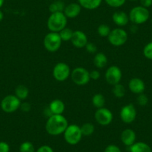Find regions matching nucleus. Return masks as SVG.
Here are the masks:
<instances>
[{
  "label": "nucleus",
  "mask_w": 152,
  "mask_h": 152,
  "mask_svg": "<svg viewBox=\"0 0 152 152\" xmlns=\"http://www.w3.org/2000/svg\"><path fill=\"white\" fill-rule=\"evenodd\" d=\"M120 138L121 141L125 145L130 147L136 142L137 135L134 130L131 129V128H127L122 131Z\"/></svg>",
  "instance_id": "nucleus-15"
},
{
  "label": "nucleus",
  "mask_w": 152,
  "mask_h": 152,
  "mask_svg": "<svg viewBox=\"0 0 152 152\" xmlns=\"http://www.w3.org/2000/svg\"><path fill=\"white\" fill-rule=\"evenodd\" d=\"M73 31H72V29H70L69 28L67 27L62 29V30L59 32L60 37H61L62 41L68 42L69 41V40H71V38L73 34Z\"/></svg>",
  "instance_id": "nucleus-25"
},
{
  "label": "nucleus",
  "mask_w": 152,
  "mask_h": 152,
  "mask_svg": "<svg viewBox=\"0 0 152 152\" xmlns=\"http://www.w3.org/2000/svg\"><path fill=\"white\" fill-rule=\"evenodd\" d=\"M129 20L134 25H141L146 23L150 17L148 8L142 6H136L130 11Z\"/></svg>",
  "instance_id": "nucleus-4"
},
{
  "label": "nucleus",
  "mask_w": 152,
  "mask_h": 152,
  "mask_svg": "<svg viewBox=\"0 0 152 152\" xmlns=\"http://www.w3.org/2000/svg\"><path fill=\"white\" fill-rule=\"evenodd\" d=\"M105 80L110 85L119 84L122 80V72L121 69L117 66H110L105 72Z\"/></svg>",
  "instance_id": "nucleus-10"
},
{
  "label": "nucleus",
  "mask_w": 152,
  "mask_h": 152,
  "mask_svg": "<svg viewBox=\"0 0 152 152\" xmlns=\"http://www.w3.org/2000/svg\"><path fill=\"white\" fill-rule=\"evenodd\" d=\"M128 33L124 29L117 28L111 30L108 35L107 39L109 43L113 46H122L128 40Z\"/></svg>",
  "instance_id": "nucleus-7"
},
{
  "label": "nucleus",
  "mask_w": 152,
  "mask_h": 152,
  "mask_svg": "<svg viewBox=\"0 0 152 152\" xmlns=\"http://www.w3.org/2000/svg\"><path fill=\"white\" fill-rule=\"evenodd\" d=\"M81 131L83 136L89 137L91 136L95 131V126L91 122H86L81 126Z\"/></svg>",
  "instance_id": "nucleus-24"
},
{
  "label": "nucleus",
  "mask_w": 152,
  "mask_h": 152,
  "mask_svg": "<svg viewBox=\"0 0 152 152\" xmlns=\"http://www.w3.org/2000/svg\"><path fill=\"white\" fill-rule=\"evenodd\" d=\"M113 93L115 97L119 98V99L124 97L125 96V87L122 84H121L120 83L114 85L113 88Z\"/></svg>",
  "instance_id": "nucleus-26"
},
{
  "label": "nucleus",
  "mask_w": 152,
  "mask_h": 152,
  "mask_svg": "<svg viewBox=\"0 0 152 152\" xmlns=\"http://www.w3.org/2000/svg\"><path fill=\"white\" fill-rule=\"evenodd\" d=\"M3 18H4V14H3V12H2V11L0 10V22L3 20Z\"/></svg>",
  "instance_id": "nucleus-40"
},
{
  "label": "nucleus",
  "mask_w": 152,
  "mask_h": 152,
  "mask_svg": "<svg viewBox=\"0 0 152 152\" xmlns=\"http://www.w3.org/2000/svg\"><path fill=\"white\" fill-rule=\"evenodd\" d=\"M52 75L56 81H64L68 79L71 75V69L68 64L64 62L58 63L54 66L52 70Z\"/></svg>",
  "instance_id": "nucleus-9"
},
{
  "label": "nucleus",
  "mask_w": 152,
  "mask_h": 152,
  "mask_svg": "<svg viewBox=\"0 0 152 152\" xmlns=\"http://www.w3.org/2000/svg\"><path fill=\"white\" fill-rule=\"evenodd\" d=\"M113 119V113L106 107H102L97 109L95 113V119L96 122L102 126L109 125Z\"/></svg>",
  "instance_id": "nucleus-11"
},
{
  "label": "nucleus",
  "mask_w": 152,
  "mask_h": 152,
  "mask_svg": "<svg viewBox=\"0 0 152 152\" xmlns=\"http://www.w3.org/2000/svg\"><path fill=\"white\" fill-rule=\"evenodd\" d=\"M81 11V6L78 3L72 2L64 8V13L67 17V19H73L78 17Z\"/></svg>",
  "instance_id": "nucleus-16"
},
{
  "label": "nucleus",
  "mask_w": 152,
  "mask_h": 152,
  "mask_svg": "<svg viewBox=\"0 0 152 152\" xmlns=\"http://www.w3.org/2000/svg\"><path fill=\"white\" fill-rule=\"evenodd\" d=\"M70 41L75 48L82 49V48H85L86 45L88 43V38L84 31L76 30L73 31L72 37Z\"/></svg>",
  "instance_id": "nucleus-13"
},
{
  "label": "nucleus",
  "mask_w": 152,
  "mask_h": 152,
  "mask_svg": "<svg viewBox=\"0 0 152 152\" xmlns=\"http://www.w3.org/2000/svg\"><path fill=\"white\" fill-rule=\"evenodd\" d=\"M101 73L99 70H92L91 72H90V80H94V81H96V80L99 79L100 78Z\"/></svg>",
  "instance_id": "nucleus-36"
},
{
  "label": "nucleus",
  "mask_w": 152,
  "mask_h": 152,
  "mask_svg": "<svg viewBox=\"0 0 152 152\" xmlns=\"http://www.w3.org/2000/svg\"><path fill=\"white\" fill-rule=\"evenodd\" d=\"M67 17L64 11H58L51 14L47 20V27L52 32L59 33L62 29L66 27Z\"/></svg>",
  "instance_id": "nucleus-2"
},
{
  "label": "nucleus",
  "mask_w": 152,
  "mask_h": 152,
  "mask_svg": "<svg viewBox=\"0 0 152 152\" xmlns=\"http://www.w3.org/2000/svg\"><path fill=\"white\" fill-rule=\"evenodd\" d=\"M36 152H54V151L51 146L47 145H43L40 146V148H38Z\"/></svg>",
  "instance_id": "nucleus-35"
},
{
  "label": "nucleus",
  "mask_w": 152,
  "mask_h": 152,
  "mask_svg": "<svg viewBox=\"0 0 152 152\" xmlns=\"http://www.w3.org/2000/svg\"><path fill=\"white\" fill-rule=\"evenodd\" d=\"M104 152H122V151H121V149L117 145L111 144L105 148Z\"/></svg>",
  "instance_id": "nucleus-33"
},
{
  "label": "nucleus",
  "mask_w": 152,
  "mask_h": 152,
  "mask_svg": "<svg viewBox=\"0 0 152 152\" xmlns=\"http://www.w3.org/2000/svg\"><path fill=\"white\" fill-rule=\"evenodd\" d=\"M93 64L98 69H102L106 66L107 64V58L103 52H98L95 54Z\"/></svg>",
  "instance_id": "nucleus-21"
},
{
  "label": "nucleus",
  "mask_w": 152,
  "mask_h": 152,
  "mask_svg": "<svg viewBox=\"0 0 152 152\" xmlns=\"http://www.w3.org/2000/svg\"><path fill=\"white\" fill-rule=\"evenodd\" d=\"M68 125V121L64 116L52 115L46 123V131L49 135L58 136L64 134Z\"/></svg>",
  "instance_id": "nucleus-1"
},
{
  "label": "nucleus",
  "mask_w": 152,
  "mask_h": 152,
  "mask_svg": "<svg viewBox=\"0 0 152 152\" xmlns=\"http://www.w3.org/2000/svg\"><path fill=\"white\" fill-rule=\"evenodd\" d=\"M62 40L59 33L50 31L43 39L44 48L49 52H55L61 48Z\"/></svg>",
  "instance_id": "nucleus-5"
},
{
  "label": "nucleus",
  "mask_w": 152,
  "mask_h": 152,
  "mask_svg": "<svg viewBox=\"0 0 152 152\" xmlns=\"http://www.w3.org/2000/svg\"><path fill=\"white\" fill-rule=\"evenodd\" d=\"M107 5L112 8H119L124 5L126 0H104Z\"/></svg>",
  "instance_id": "nucleus-29"
},
{
  "label": "nucleus",
  "mask_w": 152,
  "mask_h": 152,
  "mask_svg": "<svg viewBox=\"0 0 152 152\" xmlns=\"http://www.w3.org/2000/svg\"><path fill=\"white\" fill-rule=\"evenodd\" d=\"M10 146L5 142H0V152H9Z\"/></svg>",
  "instance_id": "nucleus-37"
},
{
  "label": "nucleus",
  "mask_w": 152,
  "mask_h": 152,
  "mask_svg": "<svg viewBox=\"0 0 152 152\" xmlns=\"http://www.w3.org/2000/svg\"><path fill=\"white\" fill-rule=\"evenodd\" d=\"M20 108L23 111V112L27 113L31 110V107L30 104L28 103V102H23V103H21V105H20Z\"/></svg>",
  "instance_id": "nucleus-38"
},
{
  "label": "nucleus",
  "mask_w": 152,
  "mask_h": 152,
  "mask_svg": "<svg viewBox=\"0 0 152 152\" xmlns=\"http://www.w3.org/2000/svg\"><path fill=\"white\" fill-rule=\"evenodd\" d=\"M143 55L147 59L152 60V41L145 45L143 49Z\"/></svg>",
  "instance_id": "nucleus-30"
},
{
  "label": "nucleus",
  "mask_w": 152,
  "mask_h": 152,
  "mask_svg": "<svg viewBox=\"0 0 152 152\" xmlns=\"http://www.w3.org/2000/svg\"><path fill=\"white\" fill-rule=\"evenodd\" d=\"M129 148L130 152H152L150 146L143 142H136Z\"/></svg>",
  "instance_id": "nucleus-20"
},
{
  "label": "nucleus",
  "mask_w": 152,
  "mask_h": 152,
  "mask_svg": "<svg viewBox=\"0 0 152 152\" xmlns=\"http://www.w3.org/2000/svg\"><path fill=\"white\" fill-rule=\"evenodd\" d=\"M111 31L110 26L107 24H101L97 28L98 34L102 37H107Z\"/></svg>",
  "instance_id": "nucleus-27"
},
{
  "label": "nucleus",
  "mask_w": 152,
  "mask_h": 152,
  "mask_svg": "<svg viewBox=\"0 0 152 152\" xmlns=\"http://www.w3.org/2000/svg\"><path fill=\"white\" fill-rule=\"evenodd\" d=\"M141 6L144 7V8H149L152 5V0H140Z\"/></svg>",
  "instance_id": "nucleus-39"
},
{
  "label": "nucleus",
  "mask_w": 152,
  "mask_h": 152,
  "mask_svg": "<svg viewBox=\"0 0 152 152\" xmlns=\"http://www.w3.org/2000/svg\"><path fill=\"white\" fill-rule=\"evenodd\" d=\"M128 88L131 93L134 94H141L143 93L145 89V84L144 81L139 78H134L130 80L128 83Z\"/></svg>",
  "instance_id": "nucleus-14"
},
{
  "label": "nucleus",
  "mask_w": 152,
  "mask_h": 152,
  "mask_svg": "<svg viewBox=\"0 0 152 152\" xmlns=\"http://www.w3.org/2000/svg\"><path fill=\"white\" fill-rule=\"evenodd\" d=\"M105 103H106V99H105L104 96L101 93H96L92 98V104L97 109L104 107Z\"/></svg>",
  "instance_id": "nucleus-23"
},
{
  "label": "nucleus",
  "mask_w": 152,
  "mask_h": 152,
  "mask_svg": "<svg viewBox=\"0 0 152 152\" xmlns=\"http://www.w3.org/2000/svg\"><path fill=\"white\" fill-rule=\"evenodd\" d=\"M130 1H137V0H130Z\"/></svg>",
  "instance_id": "nucleus-42"
},
{
  "label": "nucleus",
  "mask_w": 152,
  "mask_h": 152,
  "mask_svg": "<svg viewBox=\"0 0 152 152\" xmlns=\"http://www.w3.org/2000/svg\"><path fill=\"white\" fill-rule=\"evenodd\" d=\"M20 152H36L34 145L31 142L26 141L21 143L20 146Z\"/></svg>",
  "instance_id": "nucleus-28"
},
{
  "label": "nucleus",
  "mask_w": 152,
  "mask_h": 152,
  "mask_svg": "<svg viewBox=\"0 0 152 152\" xmlns=\"http://www.w3.org/2000/svg\"><path fill=\"white\" fill-rule=\"evenodd\" d=\"M82 137L81 127L75 124L69 125L64 133V140L71 145H75L79 143L82 139Z\"/></svg>",
  "instance_id": "nucleus-3"
},
{
  "label": "nucleus",
  "mask_w": 152,
  "mask_h": 152,
  "mask_svg": "<svg viewBox=\"0 0 152 152\" xmlns=\"http://www.w3.org/2000/svg\"><path fill=\"white\" fill-rule=\"evenodd\" d=\"M85 49L90 54H96L97 52V47L93 43H87L85 46Z\"/></svg>",
  "instance_id": "nucleus-34"
},
{
  "label": "nucleus",
  "mask_w": 152,
  "mask_h": 152,
  "mask_svg": "<svg viewBox=\"0 0 152 152\" xmlns=\"http://www.w3.org/2000/svg\"><path fill=\"white\" fill-rule=\"evenodd\" d=\"M4 2H5V0H0V8H2V6L4 4Z\"/></svg>",
  "instance_id": "nucleus-41"
},
{
  "label": "nucleus",
  "mask_w": 152,
  "mask_h": 152,
  "mask_svg": "<svg viewBox=\"0 0 152 152\" xmlns=\"http://www.w3.org/2000/svg\"><path fill=\"white\" fill-rule=\"evenodd\" d=\"M63 8H64V5H63V4L61 2H55V3H52L49 6V10H50L52 13L58 12V11H63Z\"/></svg>",
  "instance_id": "nucleus-31"
},
{
  "label": "nucleus",
  "mask_w": 152,
  "mask_h": 152,
  "mask_svg": "<svg viewBox=\"0 0 152 152\" xmlns=\"http://www.w3.org/2000/svg\"><path fill=\"white\" fill-rule=\"evenodd\" d=\"M14 93H15V96L20 100H25L28 97L29 90L26 86L21 84V85H19L16 87Z\"/></svg>",
  "instance_id": "nucleus-22"
},
{
  "label": "nucleus",
  "mask_w": 152,
  "mask_h": 152,
  "mask_svg": "<svg viewBox=\"0 0 152 152\" xmlns=\"http://www.w3.org/2000/svg\"><path fill=\"white\" fill-rule=\"evenodd\" d=\"M65 107V104L61 99H54L49 105V110L52 115H63Z\"/></svg>",
  "instance_id": "nucleus-17"
},
{
  "label": "nucleus",
  "mask_w": 152,
  "mask_h": 152,
  "mask_svg": "<svg viewBox=\"0 0 152 152\" xmlns=\"http://www.w3.org/2000/svg\"><path fill=\"white\" fill-rule=\"evenodd\" d=\"M72 81L78 86H84L90 81V72L84 67H76L71 71Z\"/></svg>",
  "instance_id": "nucleus-6"
},
{
  "label": "nucleus",
  "mask_w": 152,
  "mask_h": 152,
  "mask_svg": "<svg viewBox=\"0 0 152 152\" xmlns=\"http://www.w3.org/2000/svg\"><path fill=\"white\" fill-rule=\"evenodd\" d=\"M113 21L116 26H119V27H123L125 26L126 25L128 24L130 20L128 14L124 11H116L114 12L112 16Z\"/></svg>",
  "instance_id": "nucleus-18"
},
{
  "label": "nucleus",
  "mask_w": 152,
  "mask_h": 152,
  "mask_svg": "<svg viewBox=\"0 0 152 152\" xmlns=\"http://www.w3.org/2000/svg\"><path fill=\"white\" fill-rule=\"evenodd\" d=\"M21 105V100L15 95H8L5 96L1 102V107L4 112L7 113H12L17 111Z\"/></svg>",
  "instance_id": "nucleus-8"
},
{
  "label": "nucleus",
  "mask_w": 152,
  "mask_h": 152,
  "mask_svg": "<svg viewBox=\"0 0 152 152\" xmlns=\"http://www.w3.org/2000/svg\"><path fill=\"white\" fill-rule=\"evenodd\" d=\"M102 0H78L81 8L87 10L97 9L102 4Z\"/></svg>",
  "instance_id": "nucleus-19"
},
{
  "label": "nucleus",
  "mask_w": 152,
  "mask_h": 152,
  "mask_svg": "<svg viewBox=\"0 0 152 152\" xmlns=\"http://www.w3.org/2000/svg\"><path fill=\"white\" fill-rule=\"evenodd\" d=\"M137 109L133 104H128L122 107L120 110L121 120L125 124H131L137 117Z\"/></svg>",
  "instance_id": "nucleus-12"
},
{
  "label": "nucleus",
  "mask_w": 152,
  "mask_h": 152,
  "mask_svg": "<svg viewBox=\"0 0 152 152\" xmlns=\"http://www.w3.org/2000/svg\"><path fill=\"white\" fill-rule=\"evenodd\" d=\"M148 102V98L147 97L146 95H145L144 93H141V94H139L138 97H137V103L140 106H145L146 104Z\"/></svg>",
  "instance_id": "nucleus-32"
}]
</instances>
